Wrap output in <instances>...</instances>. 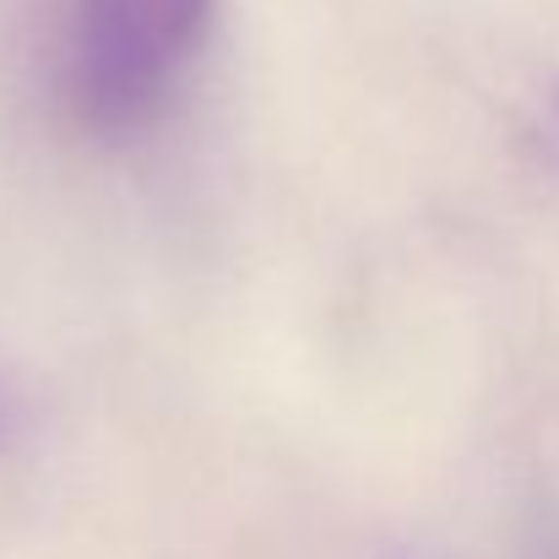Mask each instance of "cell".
<instances>
[{
	"label": "cell",
	"mask_w": 559,
	"mask_h": 559,
	"mask_svg": "<svg viewBox=\"0 0 559 559\" xmlns=\"http://www.w3.org/2000/svg\"><path fill=\"white\" fill-rule=\"evenodd\" d=\"M217 0H71L66 93L104 136L142 131L186 82Z\"/></svg>",
	"instance_id": "1"
},
{
	"label": "cell",
	"mask_w": 559,
	"mask_h": 559,
	"mask_svg": "<svg viewBox=\"0 0 559 559\" xmlns=\"http://www.w3.org/2000/svg\"><path fill=\"white\" fill-rule=\"evenodd\" d=\"M11 429H16V396H11V385L0 380V445L11 440Z\"/></svg>",
	"instance_id": "2"
}]
</instances>
